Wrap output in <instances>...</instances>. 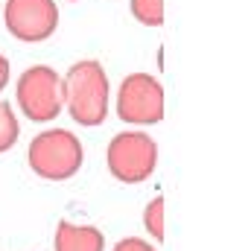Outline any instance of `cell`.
I'll return each instance as SVG.
<instances>
[{
	"label": "cell",
	"mask_w": 251,
	"mask_h": 251,
	"mask_svg": "<svg viewBox=\"0 0 251 251\" xmlns=\"http://www.w3.org/2000/svg\"><path fill=\"white\" fill-rule=\"evenodd\" d=\"M62 91L64 108L73 117V123L85 128L105 123L108 105H111V85H108L105 67L97 59H82L70 64L67 73L62 76Z\"/></svg>",
	"instance_id": "6da1fadb"
},
{
	"label": "cell",
	"mask_w": 251,
	"mask_h": 251,
	"mask_svg": "<svg viewBox=\"0 0 251 251\" xmlns=\"http://www.w3.org/2000/svg\"><path fill=\"white\" fill-rule=\"evenodd\" d=\"M29 170L44 181H67L85 164L82 140L67 128H47L29 140L26 149Z\"/></svg>",
	"instance_id": "7a4b0ae2"
},
{
	"label": "cell",
	"mask_w": 251,
	"mask_h": 251,
	"mask_svg": "<svg viewBox=\"0 0 251 251\" xmlns=\"http://www.w3.org/2000/svg\"><path fill=\"white\" fill-rule=\"evenodd\" d=\"M15 102L21 114L32 123H50L64 111L62 76L50 64H32L18 76Z\"/></svg>",
	"instance_id": "3957f363"
},
{
	"label": "cell",
	"mask_w": 251,
	"mask_h": 251,
	"mask_svg": "<svg viewBox=\"0 0 251 251\" xmlns=\"http://www.w3.org/2000/svg\"><path fill=\"white\" fill-rule=\"evenodd\" d=\"M108 173L123 184H140L152 178L158 167V143L146 131H120L105 149Z\"/></svg>",
	"instance_id": "277c9868"
},
{
	"label": "cell",
	"mask_w": 251,
	"mask_h": 251,
	"mask_svg": "<svg viewBox=\"0 0 251 251\" xmlns=\"http://www.w3.org/2000/svg\"><path fill=\"white\" fill-rule=\"evenodd\" d=\"M164 85L152 73H128L117 88V117L128 126H155L164 120Z\"/></svg>",
	"instance_id": "5b68a950"
},
{
	"label": "cell",
	"mask_w": 251,
	"mask_h": 251,
	"mask_svg": "<svg viewBox=\"0 0 251 251\" xmlns=\"http://www.w3.org/2000/svg\"><path fill=\"white\" fill-rule=\"evenodd\" d=\"M3 24L12 38L24 44H41L59 29V6L53 0H6Z\"/></svg>",
	"instance_id": "8992f818"
},
{
	"label": "cell",
	"mask_w": 251,
	"mask_h": 251,
	"mask_svg": "<svg viewBox=\"0 0 251 251\" xmlns=\"http://www.w3.org/2000/svg\"><path fill=\"white\" fill-rule=\"evenodd\" d=\"M56 251H105V234L97 225H73L62 219L53 237Z\"/></svg>",
	"instance_id": "52a82bcc"
},
{
	"label": "cell",
	"mask_w": 251,
	"mask_h": 251,
	"mask_svg": "<svg viewBox=\"0 0 251 251\" xmlns=\"http://www.w3.org/2000/svg\"><path fill=\"white\" fill-rule=\"evenodd\" d=\"M143 225H146V231H149L158 243L167 240V201H164L161 196H155V199L143 207Z\"/></svg>",
	"instance_id": "ba28073f"
},
{
	"label": "cell",
	"mask_w": 251,
	"mask_h": 251,
	"mask_svg": "<svg viewBox=\"0 0 251 251\" xmlns=\"http://www.w3.org/2000/svg\"><path fill=\"white\" fill-rule=\"evenodd\" d=\"M128 9L137 24L161 26L164 24V0H128Z\"/></svg>",
	"instance_id": "9c48e42d"
},
{
	"label": "cell",
	"mask_w": 251,
	"mask_h": 251,
	"mask_svg": "<svg viewBox=\"0 0 251 251\" xmlns=\"http://www.w3.org/2000/svg\"><path fill=\"white\" fill-rule=\"evenodd\" d=\"M21 137V123L9 102H0V155H6Z\"/></svg>",
	"instance_id": "30bf717a"
},
{
	"label": "cell",
	"mask_w": 251,
	"mask_h": 251,
	"mask_svg": "<svg viewBox=\"0 0 251 251\" xmlns=\"http://www.w3.org/2000/svg\"><path fill=\"white\" fill-rule=\"evenodd\" d=\"M111 251H158V249H155V246H149L143 237H126V240H120Z\"/></svg>",
	"instance_id": "8fae6325"
},
{
	"label": "cell",
	"mask_w": 251,
	"mask_h": 251,
	"mask_svg": "<svg viewBox=\"0 0 251 251\" xmlns=\"http://www.w3.org/2000/svg\"><path fill=\"white\" fill-rule=\"evenodd\" d=\"M9 73H12V67H9V59L0 53V91L9 85Z\"/></svg>",
	"instance_id": "7c38bea8"
},
{
	"label": "cell",
	"mask_w": 251,
	"mask_h": 251,
	"mask_svg": "<svg viewBox=\"0 0 251 251\" xmlns=\"http://www.w3.org/2000/svg\"><path fill=\"white\" fill-rule=\"evenodd\" d=\"M70 3H76V0H70Z\"/></svg>",
	"instance_id": "4fadbf2b"
}]
</instances>
